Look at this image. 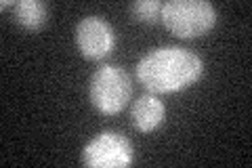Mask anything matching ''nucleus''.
I'll return each instance as SVG.
<instances>
[{
	"label": "nucleus",
	"mask_w": 252,
	"mask_h": 168,
	"mask_svg": "<svg viewBox=\"0 0 252 168\" xmlns=\"http://www.w3.org/2000/svg\"><path fill=\"white\" fill-rule=\"evenodd\" d=\"M204 74V61L185 46H158L137 63V80L149 93L166 95L195 84Z\"/></svg>",
	"instance_id": "1"
},
{
	"label": "nucleus",
	"mask_w": 252,
	"mask_h": 168,
	"mask_svg": "<svg viewBox=\"0 0 252 168\" xmlns=\"http://www.w3.org/2000/svg\"><path fill=\"white\" fill-rule=\"evenodd\" d=\"M217 9L206 0H168L162 4L160 21L177 38H198L217 23Z\"/></svg>",
	"instance_id": "2"
},
{
	"label": "nucleus",
	"mask_w": 252,
	"mask_h": 168,
	"mask_svg": "<svg viewBox=\"0 0 252 168\" xmlns=\"http://www.w3.org/2000/svg\"><path fill=\"white\" fill-rule=\"evenodd\" d=\"M132 97L130 76L122 67L103 63L89 80V99L93 107L105 116H114L128 105Z\"/></svg>",
	"instance_id": "3"
},
{
	"label": "nucleus",
	"mask_w": 252,
	"mask_h": 168,
	"mask_svg": "<svg viewBox=\"0 0 252 168\" xmlns=\"http://www.w3.org/2000/svg\"><path fill=\"white\" fill-rule=\"evenodd\" d=\"M135 162L132 143L116 131H103L82 149V164L89 168H124Z\"/></svg>",
	"instance_id": "4"
},
{
	"label": "nucleus",
	"mask_w": 252,
	"mask_h": 168,
	"mask_svg": "<svg viewBox=\"0 0 252 168\" xmlns=\"http://www.w3.org/2000/svg\"><path fill=\"white\" fill-rule=\"evenodd\" d=\"M76 46L86 59H103L116 46V32L99 15H89L76 26Z\"/></svg>",
	"instance_id": "5"
},
{
	"label": "nucleus",
	"mask_w": 252,
	"mask_h": 168,
	"mask_svg": "<svg viewBox=\"0 0 252 168\" xmlns=\"http://www.w3.org/2000/svg\"><path fill=\"white\" fill-rule=\"evenodd\" d=\"M130 120L139 133H152L166 120V107L156 93L141 95L130 107Z\"/></svg>",
	"instance_id": "6"
},
{
	"label": "nucleus",
	"mask_w": 252,
	"mask_h": 168,
	"mask_svg": "<svg viewBox=\"0 0 252 168\" xmlns=\"http://www.w3.org/2000/svg\"><path fill=\"white\" fill-rule=\"evenodd\" d=\"M46 17H49V9L40 0H19V2H15V19L21 28L36 32L46 23Z\"/></svg>",
	"instance_id": "7"
},
{
	"label": "nucleus",
	"mask_w": 252,
	"mask_h": 168,
	"mask_svg": "<svg viewBox=\"0 0 252 168\" xmlns=\"http://www.w3.org/2000/svg\"><path fill=\"white\" fill-rule=\"evenodd\" d=\"M130 15L135 17L137 21H143V23H156L160 19V13H162V2L158 0H137L128 6Z\"/></svg>",
	"instance_id": "8"
},
{
	"label": "nucleus",
	"mask_w": 252,
	"mask_h": 168,
	"mask_svg": "<svg viewBox=\"0 0 252 168\" xmlns=\"http://www.w3.org/2000/svg\"><path fill=\"white\" fill-rule=\"evenodd\" d=\"M9 6H15V2H13V0H2V4H0V9H9Z\"/></svg>",
	"instance_id": "9"
}]
</instances>
